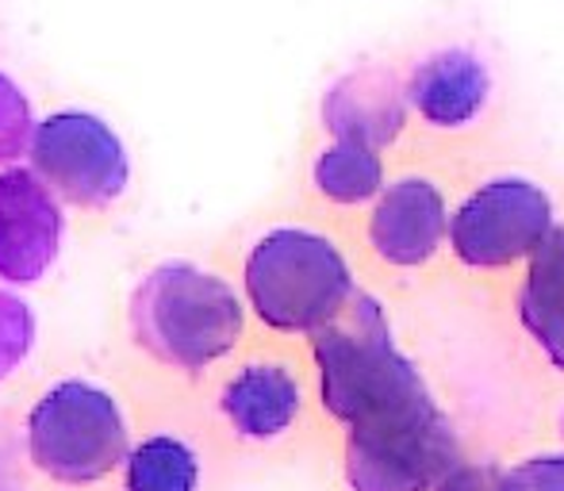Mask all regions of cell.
I'll use <instances>...</instances> for the list:
<instances>
[{
  "instance_id": "obj_1",
  "label": "cell",
  "mask_w": 564,
  "mask_h": 491,
  "mask_svg": "<svg viewBox=\"0 0 564 491\" xmlns=\"http://www.w3.org/2000/svg\"><path fill=\"white\" fill-rule=\"evenodd\" d=\"M457 465V434L419 380L349 423L346 477L354 491H438Z\"/></svg>"
},
{
  "instance_id": "obj_2",
  "label": "cell",
  "mask_w": 564,
  "mask_h": 491,
  "mask_svg": "<svg viewBox=\"0 0 564 491\" xmlns=\"http://www.w3.org/2000/svg\"><path fill=\"white\" fill-rule=\"evenodd\" d=\"M131 330L150 358L200 372L238 346L242 304L224 276L170 261L134 288Z\"/></svg>"
},
{
  "instance_id": "obj_3",
  "label": "cell",
  "mask_w": 564,
  "mask_h": 491,
  "mask_svg": "<svg viewBox=\"0 0 564 491\" xmlns=\"http://www.w3.org/2000/svg\"><path fill=\"white\" fill-rule=\"evenodd\" d=\"M246 296L265 327L315 335L354 299V276L330 239L281 227L246 258Z\"/></svg>"
},
{
  "instance_id": "obj_4",
  "label": "cell",
  "mask_w": 564,
  "mask_h": 491,
  "mask_svg": "<svg viewBox=\"0 0 564 491\" xmlns=\"http://www.w3.org/2000/svg\"><path fill=\"white\" fill-rule=\"evenodd\" d=\"M28 449L46 477L93 484L127 457V418L105 388L62 380L31 411Z\"/></svg>"
},
{
  "instance_id": "obj_5",
  "label": "cell",
  "mask_w": 564,
  "mask_h": 491,
  "mask_svg": "<svg viewBox=\"0 0 564 491\" xmlns=\"http://www.w3.org/2000/svg\"><path fill=\"white\" fill-rule=\"evenodd\" d=\"M35 177L77 208H105L131 181L123 142L89 112H58L43 120L28 146Z\"/></svg>"
},
{
  "instance_id": "obj_6",
  "label": "cell",
  "mask_w": 564,
  "mask_h": 491,
  "mask_svg": "<svg viewBox=\"0 0 564 491\" xmlns=\"http://www.w3.org/2000/svg\"><path fill=\"white\" fill-rule=\"evenodd\" d=\"M553 231V204L522 177L480 185L449 223V246L468 269H507L530 258Z\"/></svg>"
},
{
  "instance_id": "obj_7",
  "label": "cell",
  "mask_w": 564,
  "mask_h": 491,
  "mask_svg": "<svg viewBox=\"0 0 564 491\" xmlns=\"http://www.w3.org/2000/svg\"><path fill=\"white\" fill-rule=\"evenodd\" d=\"M62 246V208L31 170L0 173V276L31 284L54 265Z\"/></svg>"
},
{
  "instance_id": "obj_8",
  "label": "cell",
  "mask_w": 564,
  "mask_h": 491,
  "mask_svg": "<svg viewBox=\"0 0 564 491\" xmlns=\"http://www.w3.org/2000/svg\"><path fill=\"white\" fill-rule=\"evenodd\" d=\"M449 211L442 193L423 177L395 181L377 200L369 219V239L388 265L415 269L438 253L446 239Z\"/></svg>"
},
{
  "instance_id": "obj_9",
  "label": "cell",
  "mask_w": 564,
  "mask_h": 491,
  "mask_svg": "<svg viewBox=\"0 0 564 491\" xmlns=\"http://www.w3.org/2000/svg\"><path fill=\"white\" fill-rule=\"evenodd\" d=\"M323 120L338 134V142L380 150L400 139L408 108L392 74L384 69H357L341 77L323 100Z\"/></svg>"
},
{
  "instance_id": "obj_10",
  "label": "cell",
  "mask_w": 564,
  "mask_h": 491,
  "mask_svg": "<svg viewBox=\"0 0 564 491\" xmlns=\"http://www.w3.org/2000/svg\"><path fill=\"white\" fill-rule=\"evenodd\" d=\"M488 69L468 51H442L431 54L411 77V105L419 108L426 123L434 127H460L468 123L488 100Z\"/></svg>"
},
{
  "instance_id": "obj_11",
  "label": "cell",
  "mask_w": 564,
  "mask_h": 491,
  "mask_svg": "<svg viewBox=\"0 0 564 491\" xmlns=\"http://www.w3.org/2000/svg\"><path fill=\"white\" fill-rule=\"evenodd\" d=\"M219 407L242 438H276L300 415V384L276 361H258L224 388Z\"/></svg>"
},
{
  "instance_id": "obj_12",
  "label": "cell",
  "mask_w": 564,
  "mask_h": 491,
  "mask_svg": "<svg viewBox=\"0 0 564 491\" xmlns=\"http://www.w3.org/2000/svg\"><path fill=\"white\" fill-rule=\"evenodd\" d=\"M519 319L542 353L564 369V227H553L530 253L527 281L519 292Z\"/></svg>"
},
{
  "instance_id": "obj_13",
  "label": "cell",
  "mask_w": 564,
  "mask_h": 491,
  "mask_svg": "<svg viewBox=\"0 0 564 491\" xmlns=\"http://www.w3.org/2000/svg\"><path fill=\"white\" fill-rule=\"evenodd\" d=\"M315 185L335 204H365L384 188V162L369 146L335 142L315 162Z\"/></svg>"
},
{
  "instance_id": "obj_14",
  "label": "cell",
  "mask_w": 564,
  "mask_h": 491,
  "mask_svg": "<svg viewBox=\"0 0 564 491\" xmlns=\"http://www.w3.org/2000/svg\"><path fill=\"white\" fill-rule=\"evenodd\" d=\"M200 465L177 438H147L127 457V491H196Z\"/></svg>"
},
{
  "instance_id": "obj_15",
  "label": "cell",
  "mask_w": 564,
  "mask_h": 491,
  "mask_svg": "<svg viewBox=\"0 0 564 491\" xmlns=\"http://www.w3.org/2000/svg\"><path fill=\"white\" fill-rule=\"evenodd\" d=\"M31 134H35V120H31L28 97L12 77L0 74V165L28 154Z\"/></svg>"
},
{
  "instance_id": "obj_16",
  "label": "cell",
  "mask_w": 564,
  "mask_h": 491,
  "mask_svg": "<svg viewBox=\"0 0 564 491\" xmlns=\"http://www.w3.org/2000/svg\"><path fill=\"white\" fill-rule=\"evenodd\" d=\"M35 342V319L20 296L0 292V380L12 377Z\"/></svg>"
},
{
  "instance_id": "obj_17",
  "label": "cell",
  "mask_w": 564,
  "mask_h": 491,
  "mask_svg": "<svg viewBox=\"0 0 564 491\" xmlns=\"http://www.w3.org/2000/svg\"><path fill=\"white\" fill-rule=\"evenodd\" d=\"M503 491H564V454L530 457L503 472Z\"/></svg>"
},
{
  "instance_id": "obj_18",
  "label": "cell",
  "mask_w": 564,
  "mask_h": 491,
  "mask_svg": "<svg viewBox=\"0 0 564 491\" xmlns=\"http://www.w3.org/2000/svg\"><path fill=\"white\" fill-rule=\"evenodd\" d=\"M438 491H503V469L496 465H457Z\"/></svg>"
}]
</instances>
